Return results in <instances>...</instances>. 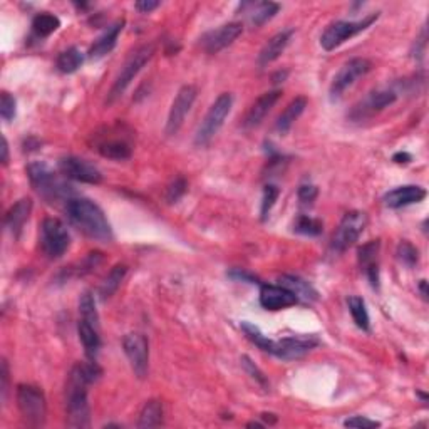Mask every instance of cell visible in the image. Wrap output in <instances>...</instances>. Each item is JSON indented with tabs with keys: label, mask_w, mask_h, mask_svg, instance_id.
Masks as SVG:
<instances>
[{
	"label": "cell",
	"mask_w": 429,
	"mask_h": 429,
	"mask_svg": "<svg viewBox=\"0 0 429 429\" xmlns=\"http://www.w3.org/2000/svg\"><path fill=\"white\" fill-rule=\"evenodd\" d=\"M103 371L96 361L88 364H76L69 373L65 384V414L71 428L91 426V410L88 401V387L101 378Z\"/></svg>",
	"instance_id": "1"
},
{
	"label": "cell",
	"mask_w": 429,
	"mask_h": 429,
	"mask_svg": "<svg viewBox=\"0 0 429 429\" xmlns=\"http://www.w3.org/2000/svg\"><path fill=\"white\" fill-rule=\"evenodd\" d=\"M65 213L71 223L89 238L97 242H111L113 228L99 205L88 198H71L65 202Z\"/></svg>",
	"instance_id": "2"
},
{
	"label": "cell",
	"mask_w": 429,
	"mask_h": 429,
	"mask_svg": "<svg viewBox=\"0 0 429 429\" xmlns=\"http://www.w3.org/2000/svg\"><path fill=\"white\" fill-rule=\"evenodd\" d=\"M27 177L32 188L47 202H69L72 198V190L52 171L44 161H34L27 165Z\"/></svg>",
	"instance_id": "3"
},
{
	"label": "cell",
	"mask_w": 429,
	"mask_h": 429,
	"mask_svg": "<svg viewBox=\"0 0 429 429\" xmlns=\"http://www.w3.org/2000/svg\"><path fill=\"white\" fill-rule=\"evenodd\" d=\"M153 54H154V46L153 44H146V46L138 47L136 51L128 57V60H126L124 65L121 67L116 81H114L113 88L109 89L106 104H113L114 101L120 99L122 94H124L126 89L129 88V84L134 81V77L140 74L141 69L149 63V59L153 57Z\"/></svg>",
	"instance_id": "4"
},
{
	"label": "cell",
	"mask_w": 429,
	"mask_h": 429,
	"mask_svg": "<svg viewBox=\"0 0 429 429\" xmlns=\"http://www.w3.org/2000/svg\"><path fill=\"white\" fill-rule=\"evenodd\" d=\"M232 106H234V97H232L230 92H223L216 97L215 103L208 109L207 116L203 118L202 124L198 126V131H196L195 145L198 148L207 146L208 143L213 140L215 134L222 129L225 120H227L228 114L232 111Z\"/></svg>",
	"instance_id": "5"
},
{
	"label": "cell",
	"mask_w": 429,
	"mask_h": 429,
	"mask_svg": "<svg viewBox=\"0 0 429 429\" xmlns=\"http://www.w3.org/2000/svg\"><path fill=\"white\" fill-rule=\"evenodd\" d=\"M17 406L27 426L39 428L46 423L47 403L40 387L32 386V384H19Z\"/></svg>",
	"instance_id": "6"
},
{
	"label": "cell",
	"mask_w": 429,
	"mask_h": 429,
	"mask_svg": "<svg viewBox=\"0 0 429 429\" xmlns=\"http://www.w3.org/2000/svg\"><path fill=\"white\" fill-rule=\"evenodd\" d=\"M378 17L379 14H371L369 17L357 20V22H353V20L350 22L349 20H337V22L330 24L324 31L321 38V46L325 51H334V49L342 46L346 40L353 39L357 34H361V32H364L366 29H369L378 20Z\"/></svg>",
	"instance_id": "7"
},
{
	"label": "cell",
	"mask_w": 429,
	"mask_h": 429,
	"mask_svg": "<svg viewBox=\"0 0 429 429\" xmlns=\"http://www.w3.org/2000/svg\"><path fill=\"white\" fill-rule=\"evenodd\" d=\"M71 245L65 225L57 218H46L40 225V248L51 260L60 259Z\"/></svg>",
	"instance_id": "8"
},
{
	"label": "cell",
	"mask_w": 429,
	"mask_h": 429,
	"mask_svg": "<svg viewBox=\"0 0 429 429\" xmlns=\"http://www.w3.org/2000/svg\"><path fill=\"white\" fill-rule=\"evenodd\" d=\"M367 225V215L364 211H349L344 215V218L341 220L337 232L332 236V248L336 253H344L347 248H350L353 245L357 242L359 236L362 235V232L366 230Z\"/></svg>",
	"instance_id": "9"
},
{
	"label": "cell",
	"mask_w": 429,
	"mask_h": 429,
	"mask_svg": "<svg viewBox=\"0 0 429 429\" xmlns=\"http://www.w3.org/2000/svg\"><path fill=\"white\" fill-rule=\"evenodd\" d=\"M371 69H373V64H371V60L364 59V57H355V59H350L349 63H346L336 77H334L332 84H330V99H341L347 89L357 83L361 77H364Z\"/></svg>",
	"instance_id": "10"
},
{
	"label": "cell",
	"mask_w": 429,
	"mask_h": 429,
	"mask_svg": "<svg viewBox=\"0 0 429 429\" xmlns=\"http://www.w3.org/2000/svg\"><path fill=\"white\" fill-rule=\"evenodd\" d=\"M122 349H124L133 373L140 379H145L148 375L149 367V342L145 334H126L124 339H122Z\"/></svg>",
	"instance_id": "11"
},
{
	"label": "cell",
	"mask_w": 429,
	"mask_h": 429,
	"mask_svg": "<svg viewBox=\"0 0 429 429\" xmlns=\"http://www.w3.org/2000/svg\"><path fill=\"white\" fill-rule=\"evenodd\" d=\"M196 96H198V91H196L195 86L186 84L179 89L177 97H175L173 104H171V108H170L168 121H166L165 133L168 134V136H175V134L181 129L188 113H190L191 108H193Z\"/></svg>",
	"instance_id": "12"
},
{
	"label": "cell",
	"mask_w": 429,
	"mask_h": 429,
	"mask_svg": "<svg viewBox=\"0 0 429 429\" xmlns=\"http://www.w3.org/2000/svg\"><path fill=\"white\" fill-rule=\"evenodd\" d=\"M59 171L65 178L74 179L88 185H99L103 181V175L97 166L77 156H64L59 159Z\"/></svg>",
	"instance_id": "13"
},
{
	"label": "cell",
	"mask_w": 429,
	"mask_h": 429,
	"mask_svg": "<svg viewBox=\"0 0 429 429\" xmlns=\"http://www.w3.org/2000/svg\"><path fill=\"white\" fill-rule=\"evenodd\" d=\"M398 99V92L392 91V89H379V91H373L367 94V97L361 101L359 104H355L350 111V118L354 121H362L367 118H373L374 114L381 113L382 109H386L387 106L394 104Z\"/></svg>",
	"instance_id": "14"
},
{
	"label": "cell",
	"mask_w": 429,
	"mask_h": 429,
	"mask_svg": "<svg viewBox=\"0 0 429 429\" xmlns=\"http://www.w3.org/2000/svg\"><path fill=\"white\" fill-rule=\"evenodd\" d=\"M318 344L317 337L300 336V337H284L273 342L272 355L282 359V361H293V359L304 357Z\"/></svg>",
	"instance_id": "15"
},
{
	"label": "cell",
	"mask_w": 429,
	"mask_h": 429,
	"mask_svg": "<svg viewBox=\"0 0 429 429\" xmlns=\"http://www.w3.org/2000/svg\"><path fill=\"white\" fill-rule=\"evenodd\" d=\"M243 26L240 22H230L225 26L215 29V31L207 32L202 38V47L205 49L208 54H216V52L223 51L225 47L232 46L236 39L242 35Z\"/></svg>",
	"instance_id": "16"
},
{
	"label": "cell",
	"mask_w": 429,
	"mask_h": 429,
	"mask_svg": "<svg viewBox=\"0 0 429 429\" xmlns=\"http://www.w3.org/2000/svg\"><path fill=\"white\" fill-rule=\"evenodd\" d=\"M297 297L282 285H260V305L267 310H280L297 304Z\"/></svg>",
	"instance_id": "17"
},
{
	"label": "cell",
	"mask_w": 429,
	"mask_h": 429,
	"mask_svg": "<svg viewBox=\"0 0 429 429\" xmlns=\"http://www.w3.org/2000/svg\"><path fill=\"white\" fill-rule=\"evenodd\" d=\"M379 250H381V242L379 240H371L359 247L357 257L359 265L364 270L367 280L373 285V289H379Z\"/></svg>",
	"instance_id": "18"
},
{
	"label": "cell",
	"mask_w": 429,
	"mask_h": 429,
	"mask_svg": "<svg viewBox=\"0 0 429 429\" xmlns=\"http://www.w3.org/2000/svg\"><path fill=\"white\" fill-rule=\"evenodd\" d=\"M424 198H426V190H424V188L416 185H406L387 191V193L384 195L382 202L387 208L398 210V208H404L423 202Z\"/></svg>",
	"instance_id": "19"
},
{
	"label": "cell",
	"mask_w": 429,
	"mask_h": 429,
	"mask_svg": "<svg viewBox=\"0 0 429 429\" xmlns=\"http://www.w3.org/2000/svg\"><path fill=\"white\" fill-rule=\"evenodd\" d=\"M280 91H268L265 94H261L259 99L255 101V103L252 104V108L248 109L247 116H245L243 126L247 129H253L257 128V126L261 124V121L265 120V116H267L268 113L272 111V108L275 106L277 101L280 99Z\"/></svg>",
	"instance_id": "20"
},
{
	"label": "cell",
	"mask_w": 429,
	"mask_h": 429,
	"mask_svg": "<svg viewBox=\"0 0 429 429\" xmlns=\"http://www.w3.org/2000/svg\"><path fill=\"white\" fill-rule=\"evenodd\" d=\"M124 20H116V22L111 24L106 31L103 32V34L99 35V39L96 40V42L92 44L91 49H89L88 52V57L92 60H97L101 59V57L108 56L109 52L113 51L114 47H116V42H118V38H120L122 27H124Z\"/></svg>",
	"instance_id": "21"
},
{
	"label": "cell",
	"mask_w": 429,
	"mask_h": 429,
	"mask_svg": "<svg viewBox=\"0 0 429 429\" xmlns=\"http://www.w3.org/2000/svg\"><path fill=\"white\" fill-rule=\"evenodd\" d=\"M32 213V200L20 198L10 207L6 215V228L10 232L14 238H19L24 230V225L27 223L29 216Z\"/></svg>",
	"instance_id": "22"
},
{
	"label": "cell",
	"mask_w": 429,
	"mask_h": 429,
	"mask_svg": "<svg viewBox=\"0 0 429 429\" xmlns=\"http://www.w3.org/2000/svg\"><path fill=\"white\" fill-rule=\"evenodd\" d=\"M292 35H293L292 29H289V31H282L279 34L273 35V38L265 44L259 54V64L261 67L273 63V60H277L282 54H284V51L287 49Z\"/></svg>",
	"instance_id": "23"
},
{
	"label": "cell",
	"mask_w": 429,
	"mask_h": 429,
	"mask_svg": "<svg viewBox=\"0 0 429 429\" xmlns=\"http://www.w3.org/2000/svg\"><path fill=\"white\" fill-rule=\"evenodd\" d=\"M305 108H307V99H305L304 96H299L293 101H290L287 108L284 109V113L280 114L279 120L275 122V129L279 131L282 136L289 133L290 128L293 126V122L299 120L300 114L305 111Z\"/></svg>",
	"instance_id": "24"
},
{
	"label": "cell",
	"mask_w": 429,
	"mask_h": 429,
	"mask_svg": "<svg viewBox=\"0 0 429 429\" xmlns=\"http://www.w3.org/2000/svg\"><path fill=\"white\" fill-rule=\"evenodd\" d=\"M77 334H79L81 342H83L86 357L89 361H96L97 353L101 349V339L99 334H97V327H94L81 318L79 324H77Z\"/></svg>",
	"instance_id": "25"
},
{
	"label": "cell",
	"mask_w": 429,
	"mask_h": 429,
	"mask_svg": "<svg viewBox=\"0 0 429 429\" xmlns=\"http://www.w3.org/2000/svg\"><path fill=\"white\" fill-rule=\"evenodd\" d=\"M279 282H280L282 287L289 289L290 292H292L293 296L297 297V300H304V302H309V304H310V302H316L318 299L317 290L314 289L312 285L309 284V282L300 279V277L282 275Z\"/></svg>",
	"instance_id": "26"
},
{
	"label": "cell",
	"mask_w": 429,
	"mask_h": 429,
	"mask_svg": "<svg viewBox=\"0 0 429 429\" xmlns=\"http://www.w3.org/2000/svg\"><path fill=\"white\" fill-rule=\"evenodd\" d=\"M126 273H128V265H124V264L114 265L111 270L108 272V275L104 277V280L101 282V287H99L101 299L103 300L111 299L114 293H116V290L120 289L121 282L124 280Z\"/></svg>",
	"instance_id": "27"
},
{
	"label": "cell",
	"mask_w": 429,
	"mask_h": 429,
	"mask_svg": "<svg viewBox=\"0 0 429 429\" xmlns=\"http://www.w3.org/2000/svg\"><path fill=\"white\" fill-rule=\"evenodd\" d=\"M97 151L103 158L114 159V161H122V159L131 158V145L124 140H104L97 145Z\"/></svg>",
	"instance_id": "28"
},
{
	"label": "cell",
	"mask_w": 429,
	"mask_h": 429,
	"mask_svg": "<svg viewBox=\"0 0 429 429\" xmlns=\"http://www.w3.org/2000/svg\"><path fill=\"white\" fill-rule=\"evenodd\" d=\"M163 423V404L159 399H149L140 412V421H138V428L148 429L156 428Z\"/></svg>",
	"instance_id": "29"
},
{
	"label": "cell",
	"mask_w": 429,
	"mask_h": 429,
	"mask_svg": "<svg viewBox=\"0 0 429 429\" xmlns=\"http://www.w3.org/2000/svg\"><path fill=\"white\" fill-rule=\"evenodd\" d=\"M252 10L248 12L250 14V24L255 27L264 26L267 24L268 20H272L279 14L280 6L275 2H259V3H250Z\"/></svg>",
	"instance_id": "30"
},
{
	"label": "cell",
	"mask_w": 429,
	"mask_h": 429,
	"mask_svg": "<svg viewBox=\"0 0 429 429\" xmlns=\"http://www.w3.org/2000/svg\"><path fill=\"white\" fill-rule=\"evenodd\" d=\"M83 63H84L83 52H81L77 47H69L60 52L59 57H57L56 65L63 74H72V72H76L77 69L83 65Z\"/></svg>",
	"instance_id": "31"
},
{
	"label": "cell",
	"mask_w": 429,
	"mask_h": 429,
	"mask_svg": "<svg viewBox=\"0 0 429 429\" xmlns=\"http://www.w3.org/2000/svg\"><path fill=\"white\" fill-rule=\"evenodd\" d=\"M59 27H60L59 17L54 14H49V12L38 14L34 20H32V29H34V34L38 35V38H49V35L54 34Z\"/></svg>",
	"instance_id": "32"
},
{
	"label": "cell",
	"mask_w": 429,
	"mask_h": 429,
	"mask_svg": "<svg viewBox=\"0 0 429 429\" xmlns=\"http://www.w3.org/2000/svg\"><path fill=\"white\" fill-rule=\"evenodd\" d=\"M347 305H349V312H350V316H353V321L355 322V325L367 332V330L371 329V318H369V312H367V309H366L364 299H362V297L353 296V297H349V300H347Z\"/></svg>",
	"instance_id": "33"
},
{
	"label": "cell",
	"mask_w": 429,
	"mask_h": 429,
	"mask_svg": "<svg viewBox=\"0 0 429 429\" xmlns=\"http://www.w3.org/2000/svg\"><path fill=\"white\" fill-rule=\"evenodd\" d=\"M103 260H104L103 253H101V252H91V253H88V255H86L84 259L79 261V264H76V265H72V267H69L64 273H65V277H67V279L71 275L83 277V275H86V273H91L96 267H99V265L103 264Z\"/></svg>",
	"instance_id": "34"
},
{
	"label": "cell",
	"mask_w": 429,
	"mask_h": 429,
	"mask_svg": "<svg viewBox=\"0 0 429 429\" xmlns=\"http://www.w3.org/2000/svg\"><path fill=\"white\" fill-rule=\"evenodd\" d=\"M240 327H242L243 334L247 336L248 341L253 342V344L259 347L260 350H264V353H268V354L273 353V342L275 341H272V339H268L267 336H265L259 327L250 324V322H242Z\"/></svg>",
	"instance_id": "35"
},
{
	"label": "cell",
	"mask_w": 429,
	"mask_h": 429,
	"mask_svg": "<svg viewBox=\"0 0 429 429\" xmlns=\"http://www.w3.org/2000/svg\"><path fill=\"white\" fill-rule=\"evenodd\" d=\"M79 312H81V318H83V321L89 322V324L94 327H99V316H97L96 302H94L92 293L89 292V290H86L83 296H81Z\"/></svg>",
	"instance_id": "36"
},
{
	"label": "cell",
	"mask_w": 429,
	"mask_h": 429,
	"mask_svg": "<svg viewBox=\"0 0 429 429\" xmlns=\"http://www.w3.org/2000/svg\"><path fill=\"white\" fill-rule=\"evenodd\" d=\"M293 230L300 235L317 236L322 234V230H324V225H322L321 220L312 218V216L300 215L299 218H297V222L293 223Z\"/></svg>",
	"instance_id": "37"
},
{
	"label": "cell",
	"mask_w": 429,
	"mask_h": 429,
	"mask_svg": "<svg viewBox=\"0 0 429 429\" xmlns=\"http://www.w3.org/2000/svg\"><path fill=\"white\" fill-rule=\"evenodd\" d=\"M280 190L275 185H267L264 188V196H261V208H260V215H261V222L268 218V213L275 205L277 198H279Z\"/></svg>",
	"instance_id": "38"
},
{
	"label": "cell",
	"mask_w": 429,
	"mask_h": 429,
	"mask_svg": "<svg viewBox=\"0 0 429 429\" xmlns=\"http://www.w3.org/2000/svg\"><path fill=\"white\" fill-rule=\"evenodd\" d=\"M17 113V103L10 92L2 91L0 94V116L3 121H12Z\"/></svg>",
	"instance_id": "39"
},
{
	"label": "cell",
	"mask_w": 429,
	"mask_h": 429,
	"mask_svg": "<svg viewBox=\"0 0 429 429\" xmlns=\"http://www.w3.org/2000/svg\"><path fill=\"white\" fill-rule=\"evenodd\" d=\"M398 259L403 261L407 267H414L419 260V252L414 245L410 242H401L398 247Z\"/></svg>",
	"instance_id": "40"
},
{
	"label": "cell",
	"mask_w": 429,
	"mask_h": 429,
	"mask_svg": "<svg viewBox=\"0 0 429 429\" xmlns=\"http://www.w3.org/2000/svg\"><path fill=\"white\" fill-rule=\"evenodd\" d=\"M186 188H188V183L185 178H181V177L175 178L173 181L170 183L168 190H166V202L177 203L178 200L186 193Z\"/></svg>",
	"instance_id": "41"
},
{
	"label": "cell",
	"mask_w": 429,
	"mask_h": 429,
	"mask_svg": "<svg viewBox=\"0 0 429 429\" xmlns=\"http://www.w3.org/2000/svg\"><path fill=\"white\" fill-rule=\"evenodd\" d=\"M240 362H242L243 369L247 371L248 374H250V378H252V379H255V381L259 382L260 386L264 387V389H267V387H268V379H267V375L261 373L259 367L255 366V362H252V359L248 357V355H243L242 361H240Z\"/></svg>",
	"instance_id": "42"
},
{
	"label": "cell",
	"mask_w": 429,
	"mask_h": 429,
	"mask_svg": "<svg viewBox=\"0 0 429 429\" xmlns=\"http://www.w3.org/2000/svg\"><path fill=\"white\" fill-rule=\"evenodd\" d=\"M230 279H234L235 282H245V284H252V285H261L260 279L257 275H253V273L243 270V268H234V270H230L227 273Z\"/></svg>",
	"instance_id": "43"
},
{
	"label": "cell",
	"mask_w": 429,
	"mask_h": 429,
	"mask_svg": "<svg viewBox=\"0 0 429 429\" xmlns=\"http://www.w3.org/2000/svg\"><path fill=\"white\" fill-rule=\"evenodd\" d=\"M346 428H359V429H374L381 426V423L373 419L362 418V416H354V418H349L344 421Z\"/></svg>",
	"instance_id": "44"
},
{
	"label": "cell",
	"mask_w": 429,
	"mask_h": 429,
	"mask_svg": "<svg viewBox=\"0 0 429 429\" xmlns=\"http://www.w3.org/2000/svg\"><path fill=\"white\" fill-rule=\"evenodd\" d=\"M317 195H318V190H317V186H314V185H302L299 188V200L304 203V205H310V203L317 198Z\"/></svg>",
	"instance_id": "45"
},
{
	"label": "cell",
	"mask_w": 429,
	"mask_h": 429,
	"mask_svg": "<svg viewBox=\"0 0 429 429\" xmlns=\"http://www.w3.org/2000/svg\"><path fill=\"white\" fill-rule=\"evenodd\" d=\"M0 391H2V401L7 399V392H9V364L6 359H2V369H0Z\"/></svg>",
	"instance_id": "46"
},
{
	"label": "cell",
	"mask_w": 429,
	"mask_h": 429,
	"mask_svg": "<svg viewBox=\"0 0 429 429\" xmlns=\"http://www.w3.org/2000/svg\"><path fill=\"white\" fill-rule=\"evenodd\" d=\"M134 7H136L140 12H143V14H149L151 10L158 9L159 2H154V0H140V2L134 3Z\"/></svg>",
	"instance_id": "47"
},
{
	"label": "cell",
	"mask_w": 429,
	"mask_h": 429,
	"mask_svg": "<svg viewBox=\"0 0 429 429\" xmlns=\"http://www.w3.org/2000/svg\"><path fill=\"white\" fill-rule=\"evenodd\" d=\"M412 159V156L410 153H406V151H399V153H396L394 156H392V161L398 163V165H407Z\"/></svg>",
	"instance_id": "48"
},
{
	"label": "cell",
	"mask_w": 429,
	"mask_h": 429,
	"mask_svg": "<svg viewBox=\"0 0 429 429\" xmlns=\"http://www.w3.org/2000/svg\"><path fill=\"white\" fill-rule=\"evenodd\" d=\"M2 163L3 165L9 163V143H7L6 136H2Z\"/></svg>",
	"instance_id": "49"
},
{
	"label": "cell",
	"mask_w": 429,
	"mask_h": 429,
	"mask_svg": "<svg viewBox=\"0 0 429 429\" xmlns=\"http://www.w3.org/2000/svg\"><path fill=\"white\" fill-rule=\"evenodd\" d=\"M287 76H289V72H287V71H284V72L279 71L275 76L272 77V79H273V83H284V81L287 79Z\"/></svg>",
	"instance_id": "50"
},
{
	"label": "cell",
	"mask_w": 429,
	"mask_h": 429,
	"mask_svg": "<svg viewBox=\"0 0 429 429\" xmlns=\"http://www.w3.org/2000/svg\"><path fill=\"white\" fill-rule=\"evenodd\" d=\"M419 290H421V296H423V299L428 300V282L426 280L419 282Z\"/></svg>",
	"instance_id": "51"
},
{
	"label": "cell",
	"mask_w": 429,
	"mask_h": 429,
	"mask_svg": "<svg viewBox=\"0 0 429 429\" xmlns=\"http://www.w3.org/2000/svg\"><path fill=\"white\" fill-rule=\"evenodd\" d=\"M261 419L268 421V424H275L277 423V416L275 414H267V412H264V414H261Z\"/></svg>",
	"instance_id": "52"
},
{
	"label": "cell",
	"mask_w": 429,
	"mask_h": 429,
	"mask_svg": "<svg viewBox=\"0 0 429 429\" xmlns=\"http://www.w3.org/2000/svg\"><path fill=\"white\" fill-rule=\"evenodd\" d=\"M247 426L248 428H264V424H260V423H248Z\"/></svg>",
	"instance_id": "53"
}]
</instances>
